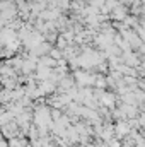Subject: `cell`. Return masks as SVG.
<instances>
[{"instance_id":"6da1fadb","label":"cell","mask_w":145,"mask_h":147,"mask_svg":"<svg viewBox=\"0 0 145 147\" xmlns=\"http://www.w3.org/2000/svg\"><path fill=\"white\" fill-rule=\"evenodd\" d=\"M128 16H130V9H128L126 5H123L121 2H119V5L111 12V19L116 21V22H121V21L125 22V19H126Z\"/></svg>"},{"instance_id":"7a4b0ae2","label":"cell","mask_w":145,"mask_h":147,"mask_svg":"<svg viewBox=\"0 0 145 147\" xmlns=\"http://www.w3.org/2000/svg\"><path fill=\"white\" fill-rule=\"evenodd\" d=\"M114 134H116V139H126L132 134V127L128 125V121H116Z\"/></svg>"},{"instance_id":"3957f363","label":"cell","mask_w":145,"mask_h":147,"mask_svg":"<svg viewBox=\"0 0 145 147\" xmlns=\"http://www.w3.org/2000/svg\"><path fill=\"white\" fill-rule=\"evenodd\" d=\"M109 147H121V142H119V139H113V140H109L106 142Z\"/></svg>"}]
</instances>
